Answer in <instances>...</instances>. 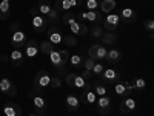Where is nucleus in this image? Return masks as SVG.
<instances>
[{
  "mask_svg": "<svg viewBox=\"0 0 154 116\" xmlns=\"http://www.w3.org/2000/svg\"><path fill=\"white\" fill-rule=\"evenodd\" d=\"M23 48H25V53H23V54L26 56V57H31V59L35 57L38 53H40V51H38V44L34 40V39H29Z\"/></svg>",
  "mask_w": 154,
  "mask_h": 116,
  "instance_id": "obj_14",
  "label": "nucleus"
},
{
  "mask_svg": "<svg viewBox=\"0 0 154 116\" xmlns=\"http://www.w3.org/2000/svg\"><path fill=\"white\" fill-rule=\"evenodd\" d=\"M102 82H105V84H111V82H117L119 81V74L116 70L112 68H105L103 73H102Z\"/></svg>",
  "mask_w": 154,
  "mask_h": 116,
  "instance_id": "obj_17",
  "label": "nucleus"
},
{
  "mask_svg": "<svg viewBox=\"0 0 154 116\" xmlns=\"http://www.w3.org/2000/svg\"><path fill=\"white\" fill-rule=\"evenodd\" d=\"M49 60H51V65L56 68L57 76L65 74L66 73L65 65H66L68 60H69V53H68L66 50H54L53 53L49 54Z\"/></svg>",
  "mask_w": 154,
  "mask_h": 116,
  "instance_id": "obj_1",
  "label": "nucleus"
},
{
  "mask_svg": "<svg viewBox=\"0 0 154 116\" xmlns=\"http://www.w3.org/2000/svg\"><path fill=\"white\" fill-rule=\"evenodd\" d=\"M9 42H11V47L14 48V50H22L25 45H26L28 37H26V34H25L23 31L19 30V31H16V33H12V34H11Z\"/></svg>",
  "mask_w": 154,
  "mask_h": 116,
  "instance_id": "obj_2",
  "label": "nucleus"
},
{
  "mask_svg": "<svg viewBox=\"0 0 154 116\" xmlns=\"http://www.w3.org/2000/svg\"><path fill=\"white\" fill-rule=\"evenodd\" d=\"M80 76L83 77L85 81H86V79H91V77H93V71H89V70H85V68H83V71H82Z\"/></svg>",
  "mask_w": 154,
  "mask_h": 116,
  "instance_id": "obj_43",
  "label": "nucleus"
},
{
  "mask_svg": "<svg viewBox=\"0 0 154 116\" xmlns=\"http://www.w3.org/2000/svg\"><path fill=\"white\" fill-rule=\"evenodd\" d=\"M0 62H2V57H0Z\"/></svg>",
  "mask_w": 154,
  "mask_h": 116,
  "instance_id": "obj_48",
  "label": "nucleus"
},
{
  "mask_svg": "<svg viewBox=\"0 0 154 116\" xmlns=\"http://www.w3.org/2000/svg\"><path fill=\"white\" fill-rule=\"evenodd\" d=\"M62 44H65L66 47H77V39L74 37V36H71V34H68V36H65L63 37V40H62Z\"/></svg>",
  "mask_w": 154,
  "mask_h": 116,
  "instance_id": "obj_35",
  "label": "nucleus"
},
{
  "mask_svg": "<svg viewBox=\"0 0 154 116\" xmlns=\"http://www.w3.org/2000/svg\"><path fill=\"white\" fill-rule=\"evenodd\" d=\"M131 85H133V88H134V90H139V92H142V90L145 88V85H146V84H145V79H142V77H136V79L133 81V84H131Z\"/></svg>",
  "mask_w": 154,
  "mask_h": 116,
  "instance_id": "obj_33",
  "label": "nucleus"
},
{
  "mask_svg": "<svg viewBox=\"0 0 154 116\" xmlns=\"http://www.w3.org/2000/svg\"><path fill=\"white\" fill-rule=\"evenodd\" d=\"M77 19L80 22H83V20L94 22L96 25L103 22V16H102V12H99V11H80L79 14H77Z\"/></svg>",
  "mask_w": 154,
  "mask_h": 116,
  "instance_id": "obj_3",
  "label": "nucleus"
},
{
  "mask_svg": "<svg viewBox=\"0 0 154 116\" xmlns=\"http://www.w3.org/2000/svg\"><path fill=\"white\" fill-rule=\"evenodd\" d=\"M29 14H31V16H37V14H38L37 8H31V9H29Z\"/></svg>",
  "mask_w": 154,
  "mask_h": 116,
  "instance_id": "obj_46",
  "label": "nucleus"
},
{
  "mask_svg": "<svg viewBox=\"0 0 154 116\" xmlns=\"http://www.w3.org/2000/svg\"><path fill=\"white\" fill-rule=\"evenodd\" d=\"M48 40L53 44V45H60V44H62L63 34H62V31L59 30V27L53 25V27L48 28Z\"/></svg>",
  "mask_w": 154,
  "mask_h": 116,
  "instance_id": "obj_11",
  "label": "nucleus"
},
{
  "mask_svg": "<svg viewBox=\"0 0 154 116\" xmlns=\"http://www.w3.org/2000/svg\"><path fill=\"white\" fill-rule=\"evenodd\" d=\"M35 8H37V11L40 12V14H42L43 17L48 14V12H49L51 9H53V6H51V5L48 3V0H43V2H40V3H38Z\"/></svg>",
  "mask_w": 154,
  "mask_h": 116,
  "instance_id": "obj_31",
  "label": "nucleus"
},
{
  "mask_svg": "<svg viewBox=\"0 0 154 116\" xmlns=\"http://www.w3.org/2000/svg\"><path fill=\"white\" fill-rule=\"evenodd\" d=\"M9 30H11L12 33H16V31H19V23H14V25H11V27H9Z\"/></svg>",
  "mask_w": 154,
  "mask_h": 116,
  "instance_id": "obj_45",
  "label": "nucleus"
},
{
  "mask_svg": "<svg viewBox=\"0 0 154 116\" xmlns=\"http://www.w3.org/2000/svg\"><path fill=\"white\" fill-rule=\"evenodd\" d=\"M93 92L97 95V96H105L106 92H108V87L105 82H102V81H96L93 84Z\"/></svg>",
  "mask_w": 154,
  "mask_h": 116,
  "instance_id": "obj_24",
  "label": "nucleus"
},
{
  "mask_svg": "<svg viewBox=\"0 0 154 116\" xmlns=\"http://www.w3.org/2000/svg\"><path fill=\"white\" fill-rule=\"evenodd\" d=\"M116 5H117V2H116V0H102V3H100V11L109 14V12H112V11L116 9Z\"/></svg>",
  "mask_w": 154,
  "mask_h": 116,
  "instance_id": "obj_25",
  "label": "nucleus"
},
{
  "mask_svg": "<svg viewBox=\"0 0 154 116\" xmlns=\"http://www.w3.org/2000/svg\"><path fill=\"white\" fill-rule=\"evenodd\" d=\"M119 17H120L125 23H134V22L137 20V14H136V11H134V9H131V8H123V9L120 11Z\"/></svg>",
  "mask_w": 154,
  "mask_h": 116,
  "instance_id": "obj_16",
  "label": "nucleus"
},
{
  "mask_svg": "<svg viewBox=\"0 0 154 116\" xmlns=\"http://www.w3.org/2000/svg\"><path fill=\"white\" fill-rule=\"evenodd\" d=\"M145 28H146L149 33L154 31V20H152V19H146V20H145Z\"/></svg>",
  "mask_w": 154,
  "mask_h": 116,
  "instance_id": "obj_41",
  "label": "nucleus"
},
{
  "mask_svg": "<svg viewBox=\"0 0 154 116\" xmlns=\"http://www.w3.org/2000/svg\"><path fill=\"white\" fill-rule=\"evenodd\" d=\"M60 85H62V81H60L59 76L51 77V81H49V87L51 88H60Z\"/></svg>",
  "mask_w": 154,
  "mask_h": 116,
  "instance_id": "obj_38",
  "label": "nucleus"
},
{
  "mask_svg": "<svg viewBox=\"0 0 154 116\" xmlns=\"http://www.w3.org/2000/svg\"><path fill=\"white\" fill-rule=\"evenodd\" d=\"M85 79L80 76V74H75L74 76V81H72V88H83L85 87Z\"/></svg>",
  "mask_w": 154,
  "mask_h": 116,
  "instance_id": "obj_34",
  "label": "nucleus"
},
{
  "mask_svg": "<svg viewBox=\"0 0 154 116\" xmlns=\"http://www.w3.org/2000/svg\"><path fill=\"white\" fill-rule=\"evenodd\" d=\"M32 30L35 33H43L46 30V20L43 16H40V14L32 16Z\"/></svg>",
  "mask_w": 154,
  "mask_h": 116,
  "instance_id": "obj_18",
  "label": "nucleus"
},
{
  "mask_svg": "<svg viewBox=\"0 0 154 116\" xmlns=\"http://www.w3.org/2000/svg\"><path fill=\"white\" fill-rule=\"evenodd\" d=\"M74 19V14H72V12L71 11H66V12H63V16H62V22L63 23H69V20H72Z\"/></svg>",
  "mask_w": 154,
  "mask_h": 116,
  "instance_id": "obj_39",
  "label": "nucleus"
},
{
  "mask_svg": "<svg viewBox=\"0 0 154 116\" xmlns=\"http://www.w3.org/2000/svg\"><path fill=\"white\" fill-rule=\"evenodd\" d=\"M3 113L5 116H22V108L16 102H6L3 105Z\"/></svg>",
  "mask_w": 154,
  "mask_h": 116,
  "instance_id": "obj_15",
  "label": "nucleus"
},
{
  "mask_svg": "<svg viewBox=\"0 0 154 116\" xmlns=\"http://www.w3.org/2000/svg\"><path fill=\"white\" fill-rule=\"evenodd\" d=\"M74 76H75V73H68V74H66V79H65L66 85H68V87H71V88H72V81H74Z\"/></svg>",
  "mask_w": 154,
  "mask_h": 116,
  "instance_id": "obj_42",
  "label": "nucleus"
},
{
  "mask_svg": "<svg viewBox=\"0 0 154 116\" xmlns=\"http://www.w3.org/2000/svg\"><path fill=\"white\" fill-rule=\"evenodd\" d=\"M94 63H96L94 59H91V57H83V68H85V70L91 71L93 67H94Z\"/></svg>",
  "mask_w": 154,
  "mask_h": 116,
  "instance_id": "obj_37",
  "label": "nucleus"
},
{
  "mask_svg": "<svg viewBox=\"0 0 154 116\" xmlns=\"http://www.w3.org/2000/svg\"><path fill=\"white\" fill-rule=\"evenodd\" d=\"M69 60H71V67L75 68V70L83 67V54H72L69 57Z\"/></svg>",
  "mask_w": 154,
  "mask_h": 116,
  "instance_id": "obj_30",
  "label": "nucleus"
},
{
  "mask_svg": "<svg viewBox=\"0 0 154 116\" xmlns=\"http://www.w3.org/2000/svg\"><path fill=\"white\" fill-rule=\"evenodd\" d=\"M88 33H91L93 37L99 39V37H102V34H103V28H102L100 25H94V27L91 28V31H88Z\"/></svg>",
  "mask_w": 154,
  "mask_h": 116,
  "instance_id": "obj_36",
  "label": "nucleus"
},
{
  "mask_svg": "<svg viewBox=\"0 0 154 116\" xmlns=\"http://www.w3.org/2000/svg\"><path fill=\"white\" fill-rule=\"evenodd\" d=\"M32 98V104H34V108L37 111V114H45L46 110H48V104H46V99L43 98V95H35V96H31Z\"/></svg>",
  "mask_w": 154,
  "mask_h": 116,
  "instance_id": "obj_10",
  "label": "nucleus"
},
{
  "mask_svg": "<svg viewBox=\"0 0 154 116\" xmlns=\"http://www.w3.org/2000/svg\"><path fill=\"white\" fill-rule=\"evenodd\" d=\"M59 19H60V16H59V11L56 9V8H53L48 14L45 16V20H46V23H51V25H56L57 22H59Z\"/></svg>",
  "mask_w": 154,
  "mask_h": 116,
  "instance_id": "obj_28",
  "label": "nucleus"
},
{
  "mask_svg": "<svg viewBox=\"0 0 154 116\" xmlns=\"http://www.w3.org/2000/svg\"><path fill=\"white\" fill-rule=\"evenodd\" d=\"M102 42H103L105 45H114L116 42H117V36H116V31L111 33V31H106L102 34Z\"/></svg>",
  "mask_w": 154,
  "mask_h": 116,
  "instance_id": "obj_27",
  "label": "nucleus"
},
{
  "mask_svg": "<svg viewBox=\"0 0 154 116\" xmlns=\"http://www.w3.org/2000/svg\"><path fill=\"white\" fill-rule=\"evenodd\" d=\"M136 101L133 98H123V101L120 102V111L122 113H133L136 110Z\"/></svg>",
  "mask_w": 154,
  "mask_h": 116,
  "instance_id": "obj_19",
  "label": "nucleus"
},
{
  "mask_svg": "<svg viewBox=\"0 0 154 116\" xmlns=\"http://www.w3.org/2000/svg\"><path fill=\"white\" fill-rule=\"evenodd\" d=\"M106 53H108V50L103 47V45H93V47H89L88 50V57H91V59H102V60H105L106 57Z\"/></svg>",
  "mask_w": 154,
  "mask_h": 116,
  "instance_id": "obj_9",
  "label": "nucleus"
},
{
  "mask_svg": "<svg viewBox=\"0 0 154 116\" xmlns=\"http://www.w3.org/2000/svg\"><path fill=\"white\" fill-rule=\"evenodd\" d=\"M68 27L71 28V33L75 34V36H86L88 34V28H86V25H83V22H77V20H69L68 23Z\"/></svg>",
  "mask_w": 154,
  "mask_h": 116,
  "instance_id": "obj_13",
  "label": "nucleus"
},
{
  "mask_svg": "<svg viewBox=\"0 0 154 116\" xmlns=\"http://www.w3.org/2000/svg\"><path fill=\"white\" fill-rule=\"evenodd\" d=\"M69 3H71V8H79L83 5V0H69Z\"/></svg>",
  "mask_w": 154,
  "mask_h": 116,
  "instance_id": "obj_44",
  "label": "nucleus"
},
{
  "mask_svg": "<svg viewBox=\"0 0 154 116\" xmlns=\"http://www.w3.org/2000/svg\"><path fill=\"white\" fill-rule=\"evenodd\" d=\"M54 50H56V45H53L49 40H43L40 45H38V51H40L42 54H45V56H49Z\"/></svg>",
  "mask_w": 154,
  "mask_h": 116,
  "instance_id": "obj_26",
  "label": "nucleus"
},
{
  "mask_svg": "<svg viewBox=\"0 0 154 116\" xmlns=\"http://www.w3.org/2000/svg\"><path fill=\"white\" fill-rule=\"evenodd\" d=\"M65 104H66V107L71 111H75V110H79V107H80V99L77 98V95H68L66 99H65Z\"/></svg>",
  "mask_w": 154,
  "mask_h": 116,
  "instance_id": "obj_21",
  "label": "nucleus"
},
{
  "mask_svg": "<svg viewBox=\"0 0 154 116\" xmlns=\"http://www.w3.org/2000/svg\"><path fill=\"white\" fill-rule=\"evenodd\" d=\"M11 0H0V20H6L9 19L11 14Z\"/></svg>",
  "mask_w": 154,
  "mask_h": 116,
  "instance_id": "obj_22",
  "label": "nucleus"
},
{
  "mask_svg": "<svg viewBox=\"0 0 154 116\" xmlns=\"http://www.w3.org/2000/svg\"><path fill=\"white\" fill-rule=\"evenodd\" d=\"M119 22H120L119 14H116V12H109V14L103 19V27H105L106 31L114 33L116 30H117V27H119Z\"/></svg>",
  "mask_w": 154,
  "mask_h": 116,
  "instance_id": "obj_7",
  "label": "nucleus"
},
{
  "mask_svg": "<svg viewBox=\"0 0 154 116\" xmlns=\"http://www.w3.org/2000/svg\"><path fill=\"white\" fill-rule=\"evenodd\" d=\"M49 81H51L49 73L46 70H40L34 77V85L38 87V88H45V87L49 85Z\"/></svg>",
  "mask_w": 154,
  "mask_h": 116,
  "instance_id": "obj_12",
  "label": "nucleus"
},
{
  "mask_svg": "<svg viewBox=\"0 0 154 116\" xmlns=\"http://www.w3.org/2000/svg\"><path fill=\"white\" fill-rule=\"evenodd\" d=\"M133 85L128 82V81H117L114 84V92H116V95L117 96H123V98H126V96H130L131 93H133Z\"/></svg>",
  "mask_w": 154,
  "mask_h": 116,
  "instance_id": "obj_5",
  "label": "nucleus"
},
{
  "mask_svg": "<svg viewBox=\"0 0 154 116\" xmlns=\"http://www.w3.org/2000/svg\"><path fill=\"white\" fill-rule=\"evenodd\" d=\"M120 57H122L120 50H117V48H111V50L108 51V53H106L105 60H108L109 63H117V62L120 60Z\"/></svg>",
  "mask_w": 154,
  "mask_h": 116,
  "instance_id": "obj_23",
  "label": "nucleus"
},
{
  "mask_svg": "<svg viewBox=\"0 0 154 116\" xmlns=\"http://www.w3.org/2000/svg\"><path fill=\"white\" fill-rule=\"evenodd\" d=\"M9 60L12 62V65L20 67L22 63L25 62V54H23V51H22V50H14V48H12L11 54H9Z\"/></svg>",
  "mask_w": 154,
  "mask_h": 116,
  "instance_id": "obj_20",
  "label": "nucleus"
},
{
  "mask_svg": "<svg viewBox=\"0 0 154 116\" xmlns=\"http://www.w3.org/2000/svg\"><path fill=\"white\" fill-rule=\"evenodd\" d=\"M54 8L59 12H66V11L71 9V3H69V0H56Z\"/></svg>",
  "mask_w": 154,
  "mask_h": 116,
  "instance_id": "obj_29",
  "label": "nucleus"
},
{
  "mask_svg": "<svg viewBox=\"0 0 154 116\" xmlns=\"http://www.w3.org/2000/svg\"><path fill=\"white\" fill-rule=\"evenodd\" d=\"M96 108L100 114H108L111 110V99L108 96H99V99H96Z\"/></svg>",
  "mask_w": 154,
  "mask_h": 116,
  "instance_id": "obj_8",
  "label": "nucleus"
},
{
  "mask_svg": "<svg viewBox=\"0 0 154 116\" xmlns=\"http://www.w3.org/2000/svg\"><path fill=\"white\" fill-rule=\"evenodd\" d=\"M102 3V0H83V5L86 8V11H96Z\"/></svg>",
  "mask_w": 154,
  "mask_h": 116,
  "instance_id": "obj_32",
  "label": "nucleus"
},
{
  "mask_svg": "<svg viewBox=\"0 0 154 116\" xmlns=\"http://www.w3.org/2000/svg\"><path fill=\"white\" fill-rule=\"evenodd\" d=\"M82 90H83V92H82V102H83V105L94 107V104H96V93L93 92V85L85 84V87Z\"/></svg>",
  "mask_w": 154,
  "mask_h": 116,
  "instance_id": "obj_4",
  "label": "nucleus"
},
{
  "mask_svg": "<svg viewBox=\"0 0 154 116\" xmlns=\"http://www.w3.org/2000/svg\"><path fill=\"white\" fill-rule=\"evenodd\" d=\"M29 116H45V114H34V113H31Z\"/></svg>",
  "mask_w": 154,
  "mask_h": 116,
  "instance_id": "obj_47",
  "label": "nucleus"
},
{
  "mask_svg": "<svg viewBox=\"0 0 154 116\" xmlns=\"http://www.w3.org/2000/svg\"><path fill=\"white\" fill-rule=\"evenodd\" d=\"M103 70H105V67L103 65H102V63H94V67H93V73L94 74H102V73H103Z\"/></svg>",
  "mask_w": 154,
  "mask_h": 116,
  "instance_id": "obj_40",
  "label": "nucleus"
},
{
  "mask_svg": "<svg viewBox=\"0 0 154 116\" xmlns=\"http://www.w3.org/2000/svg\"><path fill=\"white\" fill-rule=\"evenodd\" d=\"M0 93L5 95V96H16L17 88L12 84V81L9 77H2V79H0Z\"/></svg>",
  "mask_w": 154,
  "mask_h": 116,
  "instance_id": "obj_6",
  "label": "nucleus"
}]
</instances>
